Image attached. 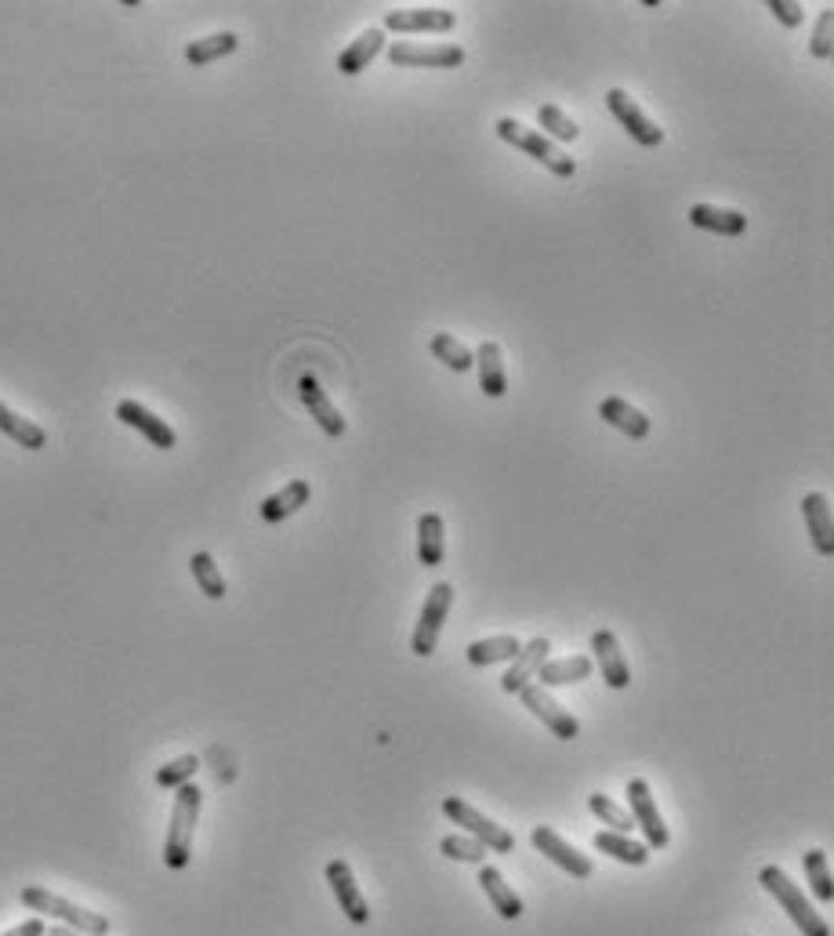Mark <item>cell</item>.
I'll use <instances>...</instances> for the list:
<instances>
[{"label": "cell", "instance_id": "1f68e13d", "mask_svg": "<svg viewBox=\"0 0 834 936\" xmlns=\"http://www.w3.org/2000/svg\"><path fill=\"white\" fill-rule=\"evenodd\" d=\"M429 348H432V356L440 359L443 367H451L454 374H465L476 367V359H472V353L454 338V334H432Z\"/></svg>", "mask_w": 834, "mask_h": 936}, {"label": "cell", "instance_id": "5bb4252c", "mask_svg": "<svg viewBox=\"0 0 834 936\" xmlns=\"http://www.w3.org/2000/svg\"><path fill=\"white\" fill-rule=\"evenodd\" d=\"M327 885H331L334 901H338V911H345V918L353 922V926H367L370 922L367 896L359 893V885L353 879V868H348L345 860H331L327 864Z\"/></svg>", "mask_w": 834, "mask_h": 936}, {"label": "cell", "instance_id": "ab89813d", "mask_svg": "<svg viewBox=\"0 0 834 936\" xmlns=\"http://www.w3.org/2000/svg\"><path fill=\"white\" fill-rule=\"evenodd\" d=\"M44 922H41V915L36 918H30V922H22V926H15V929H8V933H0V936H44Z\"/></svg>", "mask_w": 834, "mask_h": 936}, {"label": "cell", "instance_id": "ffe728a7", "mask_svg": "<svg viewBox=\"0 0 834 936\" xmlns=\"http://www.w3.org/2000/svg\"><path fill=\"white\" fill-rule=\"evenodd\" d=\"M690 226L693 229H704V233H715V236H744L748 233V215L733 207H715V204H693L690 207Z\"/></svg>", "mask_w": 834, "mask_h": 936}, {"label": "cell", "instance_id": "e0dca14e", "mask_svg": "<svg viewBox=\"0 0 834 936\" xmlns=\"http://www.w3.org/2000/svg\"><path fill=\"white\" fill-rule=\"evenodd\" d=\"M802 519H805V527H809V538H813L816 556L831 559V556H834V523H831V502H827V494H820V491L805 494V497H802Z\"/></svg>", "mask_w": 834, "mask_h": 936}, {"label": "cell", "instance_id": "277c9868", "mask_svg": "<svg viewBox=\"0 0 834 936\" xmlns=\"http://www.w3.org/2000/svg\"><path fill=\"white\" fill-rule=\"evenodd\" d=\"M497 139L508 142L512 149H522V153H527L530 160H538L541 168L552 171L555 179H574V174H577L574 157H566L555 142H548L538 128H527V123H519L512 117H501V120H497Z\"/></svg>", "mask_w": 834, "mask_h": 936}, {"label": "cell", "instance_id": "484cf974", "mask_svg": "<svg viewBox=\"0 0 834 936\" xmlns=\"http://www.w3.org/2000/svg\"><path fill=\"white\" fill-rule=\"evenodd\" d=\"M479 885H483V893H487V901L494 904V911H497V915H501L505 922L522 918V901L516 896L512 885L505 882L501 871L490 868V864H483V868H479Z\"/></svg>", "mask_w": 834, "mask_h": 936}, {"label": "cell", "instance_id": "9c48e42d", "mask_svg": "<svg viewBox=\"0 0 834 936\" xmlns=\"http://www.w3.org/2000/svg\"><path fill=\"white\" fill-rule=\"evenodd\" d=\"M606 109L617 117L620 128L631 135V142H639L642 149H657L664 142V128H657V123L642 114L639 103H635L625 87H609V92H606Z\"/></svg>", "mask_w": 834, "mask_h": 936}, {"label": "cell", "instance_id": "f546056e", "mask_svg": "<svg viewBox=\"0 0 834 936\" xmlns=\"http://www.w3.org/2000/svg\"><path fill=\"white\" fill-rule=\"evenodd\" d=\"M236 47H240V36L236 33H210V36H201V41H193L189 47H185V62L189 66H210V62L226 58L232 55Z\"/></svg>", "mask_w": 834, "mask_h": 936}, {"label": "cell", "instance_id": "7a4b0ae2", "mask_svg": "<svg viewBox=\"0 0 834 936\" xmlns=\"http://www.w3.org/2000/svg\"><path fill=\"white\" fill-rule=\"evenodd\" d=\"M201 803L204 792L196 784H182L178 795H174V809H171V828H167V842H164V864L171 871H185L193 860V831H196V817H201Z\"/></svg>", "mask_w": 834, "mask_h": 936}, {"label": "cell", "instance_id": "7c38bea8", "mask_svg": "<svg viewBox=\"0 0 834 936\" xmlns=\"http://www.w3.org/2000/svg\"><path fill=\"white\" fill-rule=\"evenodd\" d=\"M457 15L446 8H392L384 11V33H451Z\"/></svg>", "mask_w": 834, "mask_h": 936}, {"label": "cell", "instance_id": "52a82bcc", "mask_svg": "<svg viewBox=\"0 0 834 936\" xmlns=\"http://www.w3.org/2000/svg\"><path fill=\"white\" fill-rule=\"evenodd\" d=\"M628 814L631 820L639 824L642 835H646V850H668L671 835H668V824L661 817V809H657V798L650 792V784H646L642 777L628 781Z\"/></svg>", "mask_w": 834, "mask_h": 936}, {"label": "cell", "instance_id": "83f0119b", "mask_svg": "<svg viewBox=\"0 0 834 936\" xmlns=\"http://www.w3.org/2000/svg\"><path fill=\"white\" fill-rule=\"evenodd\" d=\"M0 432H4L8 440H15L19 447H26V451H41V447H47V432L36 426V421L15 415L4 399H0Z\"/></svg>", "mask_w": 834, "mask_h": 936}, {"label": "cell", "instance_id": "d6986e66", "mask_svg": "<svg viewBox=\"0 0 834 936\" xmlns=\"http://www.w3.org/2000/svg\"><path fill=\"white\" fill-rule=\"evenodd\" d=\"M599 418L606 421L609 429L625 432L628 440H646V435L653 432V421L646 418L639 407H631L628 399H620V396H606V399H603V404H599Z\"/></svg>", "mask_w": 834, "mask_h": 936}, {"label": "cell", "instance_id": "d590c367", "mask_svg": "<svg viewBox=\"0 0 834 936\" xmlns=\"http://www.w3.org/2000/svg\"><path fill=\"white\" fill-rule=\"evenodd\" d=\"M440 853L457 860V864H479L487 860V846H483L479 839H472V835H446V839L440 842Z\"/></svg>", "mask_w": 834, "mask_h": 936}, {"label": "cell", "instance_id": "603a6c76", "mask_svg": "<svg viewBox=\"0 0 834 936\" xmlns=\"http://www.w3.org/2000/svg\"><path fill=\"white\" fill-rule=\"evenodd\" d=\"M476 370H479V389L483 396L490 399H501L508 392V374H505V356H501V345L497 342H483L476 348Z\"/></svg>", "mask_w": 834, "mask_h": 936}, {"label": "cell", "instance_id": "d4e9b609", "mask_svg": "<svg viewBox=\"0 0 834 936\" xmlns=\"http://www.w3.org/2000/svg\"><path fill=\"white\" fill-rule=\"evenodd\" d=\"M592 679V657H559V660H544L538 668L533 682L544 686V690H555V686H574Z\"/></svg>", "mask_w": 834, "mask_h": 936}, {"label": "cell", "instance_id": "4316f807", "mask_svg": "<svg viewBox=\"0 0 834 936\" xmlns=\"http://www.w3.org/2000/svg\"><path fill=\"white\" fill-rule=\"evenodd\" d=\"M592 846L606 857H614L617 864H628V868H642L646 860H650V850H646V842H635L628 839V835H617V831H595Z\"/></svg>", "mask_w": 834, "mask_h": 936}, {"label": "cell", "instance_id": "2e32d148", "mask_svg": "<svg viewBox=\"0 0 834 936\" xmlns=\"http://www.w3.org/2000/svg\"><path fill=\"white\" fill-rule=\"evenodd\" d=\"M592 654L599 660V676L609 690H628L631 682V668H628V657L620 654V643L617 635L609 628H599L592 635Z\"/></svg>", "mask_w": 834, "mask_h": 936}, {"label": "cell", "instance_id": "3957f363", "mask_svg": "<svg viewBox=\"0 0 834 936\" xmlns=\"http://www.w3.org/2000/svg\"><path fill=\"white\" fill-rule=\"evenodd\" d=\"M758 882H762V890L773 896L783 911H788V918L802 929V936H831L827 918L820 915V911H813V904L805 901L802 890L788 879V871L783 868L766 864L762 871H758Z\"/></svg>", "mask_w": 834, "mask_h": 936}, {"label": "cell", "instance_id": "e575fe53", "mask_svg": "<svg viewBox=\"0 0 834 936\" xmlns=\"http://www.w3.org/2000/svg\"><path fill=\"white\" fill-rule=\"evenodd\" d=\"M189 570L196 584H201V592L207 599H226V578H221V570L215 567V559H210V552H196L189 559Z\"/></svg>", "mask_w": 834, "mask_h": 936}, {"label": "cell", "instance_id": "d6a6232c", "mask_svg": "<svg viewBox=\"0 0 834 936\" xmlns=\"http://www.w3.org/2000/svg\"><path fill=\"white\" fill-rule=\"evenodd\" d=\"M538 123H541V135L548 142H577L581 139V128L570 120L559 106H541L538 109Z\"/></svg>", "mask_w": 834, "mask_h": 936}, {"label": "cell", "instance_id": "f35d334b", "mask_svg": "<svg viewBox=\"0 0 834 936\" xmlns=\"http://www.w3.org/2000/svg\"><path fill=\"white\" fill-rule=\"evenodd\" d=\"M766 11H773V19L783 30L802 26V19H805V8L799 4V0H766Z\"/></svg>", "mask_w": 834, "mask_h": 936}, {"label": "cell", "instance_id": "4dcf8cb0", "mask_svg": "<svg viewBox=\"0 0 834 936\" xmlns=\"http://www.w3.org/2000/svg\"><path fill=\"white\" fill-rule=\"evenodd\" d=\"M805 875H809V890H813L816 904H831L834 901V882H831V868H827V853L824 850H809L802 857Z\"/></svg>", "mask_w": 834, "mask_h": 936}, {"label": "cell", "instance_id": "8fae6325", "mask_svg": "<svg viewBox=\"0 0 834 936\" xmlns=\"http://www.w3.org/2000/svg\"><path fill=\"white\" fill-rule=\"evenodd\" d=\"M392 66H429V69H457L465 62V47L461 44H410L396 41L389 44Z\"/></svg>", "mask_w": 834, "mask_h": 936}, {"label": "cell", "instance_id": "4fadbf2b", "mask_svg": "<svg viewBox=\"0 0 834 936\" xmlns=\"http://www.w3.org/2000/svg\"><path fill=\"white\" fill-rule=\"evenodd\" d=\"M297 396H302L308 418H313L316 426L323 429V435H331V440H342L345 429H348L345 418H342V410L331 404L327 389H323V385L313 378V374H302V378H297Z\"/></svg>", "mask_w": 834, "mask_h": 936}, {"label": "cell", "instance_id": "6da1fadb", "mask_svg": "<svg viewBox=\"0 0 834 936\" xmlns=\"http://www.w3.org/2000/svg\"><path fill=\"white\" fill-rule=\"evenodd\" d=\"M19 901L26 904L30 911H36V915H47V918L62 922V926L73 929V933H84V936H106L109 933V918L106 915L73 904V901H66V896L44 890V885H22Z\"/></svg>", "mask_w": 834, "mask_h": 936}, {"label": "cell", "instance_id": "7402d4cb", "mask_svg": "<svg viewBox=\"0 0 834 936\" xmlns=\"http://www.w3.org/2000/svg\"><path fill=\"white\" fill-rule=\"evenodd\" d=\"M308 497H313V486H308V480H291L283 491L269 494L266 502H261V519L266 523H283L291 519L294 512H302L308 505Z\"/></svg>", "mask_w": 834, "mask_h": 936}, {"label": "cell", "instance_id": "ba28073f", "mask_svg": "<svg viewBox=\"0 0 834 936\" xmlns=\"http://www.w3.org/2000/svg\"><path fill=\"white\" fill-rule=\"evenodd\" d=\"M516 697L522 701V708L530 711V716H538L544 727L552 730V738H559V741H574V738H581V722L570 716V711L559 704L552 693L544 690V686L530 682V686H522Z\"/></svg>", "mask_w": 834, "mask_h": 936}, {"label": "cell", "instance_id": "9a60e30c", "mask_svg": "<svg viewBox=\"0 0 834 936\" xmlns=\"http://www.w3.org/2000/svg\"><path fill=\"white\" fill-rule=\"evenodd\" d=\"M117 421H123L128 429L142 432L149 443L156 447V451H171L174 443H178V435H174V429L167 426L164 418H156L153 410L134 404V399H120L117 404Z\"/></svg>", "mask_w": 834, "mask_h": 936}, {"label": "cell", "instance_id": "836d02e7", "mask_svg": "<svg viewBox=\"0 0 834 936\" xmlns=\"http://www.w3.org/2000/svg\"><path fill=\"white\" fill-rule=\"evenodd\" d=\"M588 809L595 817H599V824H606V831H617V835H628L631 828H635V820H631V814L620 803H614V798L609 795H588Z\"/></svg>", "mask_w": 834, "mask_h": 936}, {"label": "cell", "instance_id": "74e56055", "mask_svg": "<svg viewBox=\"0 0 834 936\" xmlns=\"http://www.w3.org/2000/svg\"><path fill=\"white\" fill-rule=\"evenodd\" d=\"M831 33H834V8H824V11H820V19H816L813 41H809V52H813V58H831V52H834Z\"/></svg>", "mask_w": 834, "mask_h": 936}, {"label": "cell", "instance_id": "30bf717a", "mask_svg": "<svg viewBox=\"0 0 834 936\" xmlns=\"http://www.w3.org/2000/svg\"><path fill=\"white\" fill-rule=\"evenodd\" d=\"M530 842H533V850H538L541 857L552 860L555 868H563L570 879H577V882L592 879L595 864H592V860L577 850V846H570L559 831L544 828V824H541V828H533V831H530Z\"/></svg>", "mask_w": 834, "mask_h": 936}, {"label": "cell", "instance_id": "44dd1931", "mask_svg": "<svg viewBox=\"0 0 834 936\" xmlns=\"http://www.w3.org/2000/svg\"><path fill=\"white\" fill-rule=\"evenodd\" d=\"M381 52H384V30L370 26L367 33H359L356 41L338 55V73H345V77H359V73H364Z\"/></svg>", "mask_w": 834, "mask_h": 936}, {"label": "cell", "instance_id": "cb8c5ba5", "mask_svg": "<svg viewBox=\"0 0 834 936\" xmlns=\"http://www.w3.org/2000/svg\"><path fill=\"white\" fill-rule=\"evenodd\" d=\"M443 556H446V527H443V516L440 512H425L418 519V563L421 567H443Z\"/></svg>", "mask_w": 834, "mask_h": 936}, {"label": "cell", "instance_id": "ac0fdd59", "mask_svg": "<svg viewBox=\"0 0 834 936\" xmlns=\"http://www.w3.org/2000/svg\"><path fill=\"white\" fill-rule=\"evenodd\" d=\"M548 650H552V643L544 639V635H538V639H530L527 646H519V654L512 657V668L501 676V690L505 693H519L522 686H530L533 676H538V668L544 665Z\"/></svg>", "mask_w": 834, "mask_h": 936}, {"label": "cell", "instance_id": "60d3db41", "mask_svg": "<svg viewBox=\"0 0 834 936\" xmlns=\"http://www.w3.org/2000/svg\"><path fill=\"white\" fill-rule=\"evenodd\" d=\"M44 936H84V933H73V929H66V926H47Z\"/></svg>", "mask_w": 834, "mask_h": 936}, {"label": "cell", "instance_id": "f1b7e54d", "mask_svg": "<svg viewBox=\"0 0 834 936\" xmlns=\"http://www.w3.org/2000/svg\"><path fill=\"white\" fill-rule=\"evenodd\" d=\"M519 639L516 635H490V639H476L468 646V665L472 668H490L501 665V660H512L519 654Z\"/></svg>", "mask_w": 834, "mask_h": 936}, {"label": "cell", "instance_id": "5b68a950", "mask_svg": "<svg viewBox=\"0 0 834 936\" xmlns=\"http://www.w3.org/2000/svg\"><path fill=\"white\" fill-rule=\"evenodd\" d=\"M443 814L451 817V820L457 824V828L465 831V835H472V839H479L483 846H487L490 853H512V850H516L512 831H508L505 824L490 820L487 814H479V809L472 806V803H465V798L446 795V798H443Z\"/></svg>", "mask_w": 834, "mask_h": 936}, {"label": "cell", "instance_id": "8992f818", "mask_svg": "<svg viewBox=\"0 0 834 936\" xmlns=\"http://www.w3.org/2000/svg\"><path fill=\"white\" fill-rule=\"evenodd\" d=\"M454 606V584L451 581H435L429 595H425V606H421V617L414 624V635H410V650L418 657H432L435 654V643H440V632H443V621L451 614Z\"/></svg>", "mask_w": 834, "mask_h": 936}, {"label": "cell", "instance_id": "8d00e7d4", "mask_svg": "<svg viewBox=\"0 0 834 936\" xmlns=\"http://www.w3.org/2000/svg\"><path fill=\"white\" fill-rule=\"evenodd\" d=\"M196 770H201V759H196V755H182V759H174V763H167V766L156 770V784H160V788L178 792L182 784H189V781L196 777Z\"/></svg>", "mask_w": 834, "mask_h": 936}]
</instances>
